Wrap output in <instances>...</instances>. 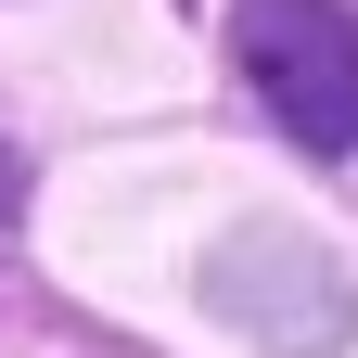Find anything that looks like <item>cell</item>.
<instances>
[{"mask_svg":"<svg viewBox=\"0 0 358 358\" xmlns=\"http://www.w3.org/2000/svg\"><path fill=\"white\" fill-rule=\"evenodd\" d=\"M13 231H26V154L0 141V243H13Z\"/></svg>","mask_w":358,"mask_h":358,"instance_id":"obj_3","label":"cell"},{"mask_svg":"<svg viewBox=\"0 0 358 358\" xmlns=\"http://www.w3.org/2000/svg\"><path fill=\"white\" fill-rule=\"evenodd\" d=\"M231 64L307 154H358V13L345 0H243Z\"/></svg>","mask_w":358,"mask_h":358,"instance_id":"obj_2","label":"cell"},{"mask_svg":"<svg viewBox=\"0 0 358 358\" xmlns=\"http://www.w3.org/2000/svg\"><path fill=\"white\" fill-rule=\"evenodd\" d=\"M205 307L231 333H256L268 358H333L358 333V282L320 231H294V217H243V231L205 243Z\"/></svg>","mask_w":358,"mask_h":358,"instance_id":"obj_1","label":"cell"}]
</instances>
